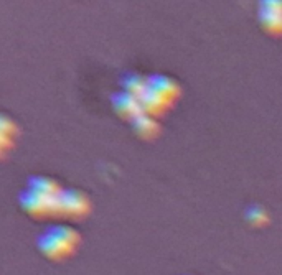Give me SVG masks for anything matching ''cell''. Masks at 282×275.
Here are the masks:
<instances>
[{"mask_svg":"<svg viewBox=\"0 0 282 275\" xmlns=\"http://www.w3.org/2000/svg\"><path fill=\"white\" fill-rule=\"evenodd\" d=\"M28 190L40 193L43 196H50V198H55V196L61 193L58 183L48 176H32L28 180Z\"/></svg>","mask_w":282,"mask_h":275,"instance_id":"9","label":"cell"},{"mask_svg":"<svg viewBox=\"0 0 282 275\" xmlns=\"http://www.w3.org/2000/svg\"><path fill=\"white\" fill-rule=\"evenodd\" d=\"M38 249H40L47 257H50V259L58 260V259H63V257L68 254H71L75 248H71L70 244L63 242V240L58 239L52 232L45 231L40 238H38Z\"/></svg>","mask_w":282,"mask_h":275,"instance_id":"4","label":"cell"},{"mask_svg":"<svg viewBox=\"0 0 282 275\" xmlns=\"http://www.w3.org/2000/svg\"><path fill=\"white\" fill-rule=\"evenodd\" d=\"M147 84L149 88H152L154 91L162 94L163 98H167L168 100H173L178 96V84L175 82L172 78L163 76V74H152L147 78Z\"/></svg>","mask_w":282,"mask_h":275,"instance_id":"7","label":"cell"},{"mask_svg":"<svg viewBox=\"0 0 282 275\" xmlns=\"http://www.w3.org/2000/svg\"><path fill=\"white\" fill-rule=\"evenodd\" d=\"M20 204L22 208L30 212L32 216H47V214H58V208H56V196H43L32 190H27L20 194Z\"/></svg>","mask_w":282,"mask_h":275,"instance_id":"2","label":"cell"},{"mask_svg":"<svg viewBox=\"0 0 282 275\" xmlns=\"http://www.w3.org/2000/svg\"><path fill=\"white\" fill-rule=\"evenodd\" d=\"M247 218H249V221L252 224H264L267 220V214L266 211L262 210V208L259 206H251L249 210H247Z\"/></svg>","mask_w":282,"mask_h":275,"instance_id":"12","label":"cell"},{"mask_svg":"<svg viewBox=\"0 0 282 275\" xmlns=\"http://www.w3.org/2000/svg\"><path fill=\"white\" fill-rule=\"evenodd\" d=\"M131 124L134 127V130L144 138H152L159 134V124H157L155 117H152L149 114H139L135 116L131 120Z\"/></svg>","mask_w":282,"mask_h":275,"instance_id":"8","label":"cell"},{"mask_svg":"<svg viewBox=\"0 0 282 275\" xmlns=\"http://www.w3.org/2000/svg\"><path fill=\"white\" fill-rule=\"evenodd\" d=\"M48 232H52L58 239L63 240V242L70 244L71 248H75V246L78 244V240H80V236H78V232L75 231V229L70 228V226H65V224H58V226L50 228Z\"/></svg>","mask_w":282,"mask_h":275,"instance_id":"11","label":"cell"},{"mask_svg":"<svg viewBox=\"0 0 282 275\" xmlns=\"http://www.w3.org/2000/svg\"><path fill=\"white\" fill-rule=\"evenodd\" d=\"M139 102H140V108H142L144 114H149L152 117L163 114V110L172 106V100H168L167 98H163L162 94L149 88V84H147V88H145V91L139 96Z\"/></svg>","mask_w":282,"mask_h":275,"instance_id":"5","label":"cell"},{"mask_svg":"<svg viewBox=\"0 0 282 275\" xmlns=\"http://www.w3.org/2000/svg\"><path fill=\"white\" fill-rule=\"evenodd\" d=\"M261 25L269 33L280 35L282 33V2H264L259 8Z\"/></svg>","mask_w":282,"mask_h":275,"instance_id":"3","label":"cell"},{"mask_svg":"<svg viewBox=\"0 0 282 275\" xmlns=\"http://www.w3.org/2000/svg\"><path fill=\"white\" fill-rule=\"evenodd\" d=\"M56 208H58V214L71 218L83 216L89 211V201L81 192L66 190L56 196Z\"/></svg>","mask_w":282,"mask_h":275,"instance_id":"1","label":"cell"},{"mask_svg":"<svg viewBox=\"0 0 282 275\" xmlns=\"http://www.w3.org/2000/svg\"><path fill=\"white\" fill-rule=\"evenodd\" d=\"M112 108L117 112V116L127 117L129 120H132L135 116L142 114V108H140L139 98L129 92H117L112 96Z\"/></svg>","mask_w":282,"mask_h":275,"instance_id":"6","label":"cell"},{"mask_svg":"<svg viewBox=\"0 0 282 275\" xmlns=\"http://www.w3.org/2000/svg\"><path fill=\"white\" fill-rule=\"evenodd\" d=\"M121 84H122L124 91L139 98L140 94L145 91V88H147V78L140 76V74H137V72H132V74L124 76Z\"/></svg>","mask_w":282,"mask_h":275,"instance_id":"10","label":"cell"}]
</instances>
